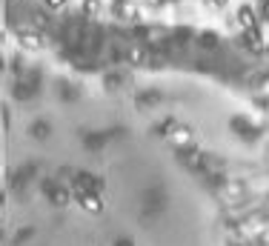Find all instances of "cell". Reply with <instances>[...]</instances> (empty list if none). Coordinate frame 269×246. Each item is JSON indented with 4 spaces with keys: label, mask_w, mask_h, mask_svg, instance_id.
I'll use <instances>...</instances> for the list:
<instances>
[{
    "label": "cell",
    "mask_w": 269,
    "mask_h": 246,
    "mask_svg": "<svg viewBox=\"0 0 269 246\" xmlns=\"http://www.w3.org/2000/svg\"><path fill=\"white\" fill-rule=\"evenodd\" d=\"M238 20H241V26L246 29V32H255V12L249 9V6H241V9H238Z\"/></svg>",
    "instance_id": "cell-1"
},
{
    "label": "cell",
    "mask_w": 269,
    "mask_h": 246,
    "mask_svg": "<svg viewBox=\"0 0 269 246\" xmlns=\"http://www.w3.org/2000/svg\"><path fill=\"white\" fill-rule=\"evenodd\" d=\"M20 43L26 46V49H40V37H37L35 32H23V35H20Z\"/></svg>",
    "instance_id": "cell-2"
},
{
    "label": "cell",
    "mask_w": 269,
    "mask_h": 246,
    "mask_svg": "<svg viewBox=\"0 0 269 246\" xmlns=\"http://www.w3.org/2000/svg\"><path fill=\"white\" fill-rule=\"evenodd\" d=\"M100 12V0H83V15L86 18H95Z\"/></svg>",
    "instance_id": "cell-3"
},
{
    "label": "cell",
    "mask_w": 269,
    "mask_h": 246,
    "mask_svg": "<svg viewBox=\"0 0 269 246\" xmlns=\"http://www.w3.org/2000/svg\"><path fill=\"white\" fill-rule=\"evenodd\" d=\"M83 209H89V212H100V201L95 198V195H83Z\"/></svg>",
    "instance_id": "cell-4"
},
{
    "label": "cell",
    "mask_w": 269,
    "mask_h": 246,
    "mask_svg": "<svg viewBox=\"0 0 269 246\" xmlns=\"http://www.w3.org/2000/svg\"><path fill=\"white\" fill-rule=\"evenodd\" d=\"M241 195H243L241 183H229V189H226V198H229V201H238Z\"/></svg>",
    "instance_id": "cell-5"
},
{
    "label": "cell",
    "mask_w": 269,
    "mask_h": 246,
    "mask_svg": "<svg viewBox=\"0 0 269 246\" xmlns=\"http://www.w3.org/2000/svg\"><path fill=\"white\" fill-rule=\"evenodd\" d=\"M52 198H54V203H60V206H63V203H69V192H66V189H57Z\"/></svg>",
    "instance_id": "cell-6"
},
{
    "label": "cell",
    "mask_w": 269,
    "mask_h": 246,
    "mask_svg": "<svg viewBox=\"0 0 269 246\" xmlns=\"http://www.w3.org/2000/svg\"><path fill=\"white\" fill-rule=\"evenodd\" d=\"M189 138H192L189 129H178V132H175V143H189Z\"/></svg>",
    "instance_id": "cell-7"
},
{
    "label": "cell",
    "mask_w": 269,
    "mask_h": 246,
    "mask_svg": "<svg viewBox=\"0 0 269 246\" xmlns=\"http://www.w3.org/2000/svg\"><path fill=\"white\" fill-rule=\"evenodd\" d=\"M129 60H132V63H141V60H144V49H138V46H134L132 52H129Z\"/></svg>",
    "instance_id": "cell-8"
},
{
    "label": "cell",
    "mask_w": 269,
    "mask_h": 246,
    "mask_svg": "<svg viewBox=\"0 0 269 246\" xmlns=\"http://www.w3.org/2000/svg\"><path fill=\"white\" fill-rule=\"evenodd\" d=\"M46 6H49V9H63V6H66V0H46Z\"/></svg>",
    "instance_id": "cell-9"
},
{
    "label": "cell",
    "mask_w": 269,
    "mask_h": 246,
    "mask_svg": "<svg viewBox=\"0 0 269 246\" xmlns=\"http://www.w3.org/2000/svg\"><path fill=\"white\" fill-rule=\"evenodd\" d=\"M209 3H212V9H224L226 6V0H209Z\"/></svg>",
    "instance_id": "cell-10"
},
{
    "label": "cell",
    "mask_w": 269,
    "mask_h": 246,
    "mask_svg": "<svg viewBox=\"0 0 269 246\" xmlns=\"http://www.w3.org/2000/svg\"><path fill=\"white\" fill-rule=\"evenodd\" d=\"M260 92H263V95H269V78H263V83H260Z\"/></svg>",
    "instance_id": "cell-11"
},
{
    "label": "cell",
    "mask_w": 269,
    "mask_h": 246,
    "mask_svg": "<svg viewBox=\"0 0 269 246\" xmlns=\"http://www.w3.org/2000/svg\"><path fill=\"white\" fill-rule=\"evenodd\" d=\"M260 3H263V6H260V9H263V18H269V0H260Z\"/></svg>",
    "instance_id": "cell-12"
}]
</instances>
